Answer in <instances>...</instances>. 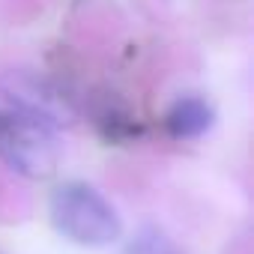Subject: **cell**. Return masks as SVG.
I'll return each mask as SVG.
<instances>
[{"mask_svg": "<svg viewBox=\"0 0 254 254\" xmlns=\"http://www.w3.org/2000/svg\"><path fill=\"white\" fill-rule=\"evenodd\" d=\"M48 215L57 233L78 245H108L123 233V221L111 200L81 180L60 183L51 191Z\"/></svg>", "mask_w": 254, "mask_h": 254, "instance_id": "1", "label": "cell"}, {"mask_svg": "<svg viewBox=\"0 0 254 254\" xmlns=\"http://www.w3.org/2000/svg\"><path fill=\"white\" fill-rule=\"evenodd\" d=\"M0 156L24 177H51L60 165V141L33 111H0Z\"/></svg>", "mask_w": 254, "mask_h": 254, "instance_id": "2", "label": "cell"}, {"mask_svg": "<svg viewBox=\"0 0 254 254\" xmlns=\"http://www.w3.org/2000/svg\"><path fill=\"white\" fill-rule=\"evenodd\" d=\"M212 126V108L200 96L177 99L168 114V129L174 138H200Z\"/></svg>", "mask_w": 254, "mask_h": 254, "instance_id": "3", "label": "cell"}, {"mask_svg": "<svg viewBox=\"0 0 254 254\" xmlns=\"http://www.w3.org/2000/svg\"><path fill=\"white\" fill-rule=\"evenodd\" d=\"M126 254H177V248L159 227L147 224L132 236L129 245H126Z\"/></svg>", "mask_w": 254, "mask_h": 254, "instance_id": "4", "label": "cell"}]
</instances>
